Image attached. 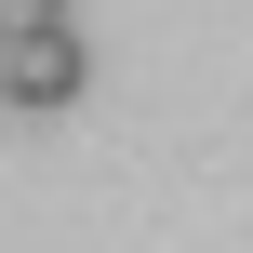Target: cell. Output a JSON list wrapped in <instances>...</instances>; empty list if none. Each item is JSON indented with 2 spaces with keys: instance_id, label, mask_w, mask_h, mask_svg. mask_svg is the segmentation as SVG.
<instances>
[{
  "instance_id": "6da1fadb",
  "label": "cell",
  "mask_w": 253,
  "mask_h": 253,
  "mask_svg": "<svg viewBox=\"0 0 253 253\" xmlns=\"http://www.w3.org/2000/svg\"><path fill=\"white\" fill-rule=\"evenodd\" d=\"M0 93H13V107H67V93H80V27H27V40H0Z\"/></svg>"
},
{
  "instance_id": "7a4b0ae2",
  "label": "cell",
  "mask_w": 253,
  "mask_h": 253,
  "mask_svg": "<svg viewBox=\"0 0 253 253\" xmlns=\"http://www.w3.org/2000/svg\"><path fill=\"white\" fill-rule=\"evenodd\" d=\"M27 27H67V0H0V40H27Z\"/></svg>"
}]
</instances>
